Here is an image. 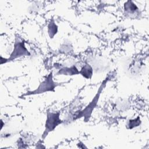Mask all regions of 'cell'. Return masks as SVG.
<instances>
[{"label": "cell", "mask_w": 149, "mask_h": 149, "mask_svg": "<svg viewBox=\"0 0 149 149\" xmlns=\"http://www.w3.org/2000/svg\"><path fill=\"white\" fill-rule=\"evenodd\" d=\"M108 79H109L108 77H107L106 79H105V80L102 81V83L100 85L97 94H95V95L94 96V97L93 98L92 101L88 104V105L83 110L80 111L79 112V113L75 118H74L73 120H76V119L80 118L81 117H84V121L87 122L89 118H90V116L92 114V112H93L94 108L96 107V105L97 104L101 93L102 91L103 88L105 87L106 83L108 81Z\"/></svg>", "instance_id": "cell-1"}, {"label": "cell", "mask_w": 149, "mask_h": 149, "mask_svg": "<svg viewBox=\"0 0 149 149\" xmlns=\"http://www.w3.org/2000/svg\"><path fill=\"white\" fill-rule=\"evenodd\" d=\"M62 123L63 120L60 119V112H47L45 129L42 134V139H45L49 132L53 131Z\"/></svg>", "instance_id": "cell-2"}, {"label": "cell", "mask_w": 149, "mask_h": 149, "mask_svg": "<svg viewBox=\"0 0 149 149\" xmlns=\"http://www.w3.org/2000/svg\"><path fill=\"white\" fill-rule=\"evenodd\" d=\"M57 86L56 83H55L53 80L52 72H50L49 74L45 78V79L40 84L39 86L34 91H30L27 93L26 94H23L22 96L25 95H34V94H39L41 93H44L48 91H55V88Z\"/></svg>", "instance_id": "cell-3"}, {"label": "cell", "mask_w": 149, "mask_h": 149, "mask_svg": "<svg viewBox=\"0 0 149 149\" xmlns=\"http://www.w3.org/2000/svg\"><path fill=\"white\" fill-rule=\"evenodd\" d=\"M30 55V53L26 48L24 41L23 40L21 41L19 39L17 40V38H16L14 44V48L12 53L10 55V56L8 59H4V61L1 63V65L4 63L12 61L14 59H16L18 58H20L22 56Z\"/></svg>", "instance_id": "cell-4"}, {"label": "cell", "mask_w": 149, "mask_h": 149, "mask_svg": "<svg viewBox=\"0 0 149 149\" xmlns=\"http://www.w3.org/2000/svg\"><path fill=\"white\" fill-rule=\"evenodd\" d=\"M137 6L132 1H128L125 3L124 10L125 13L127 15L133 16L137 14V13L139 12Z\"/></svg>", "instance_id": "cell-5"}, {"label": "cell", "mask_w": 149, "mask_h": 149, "mask_svg": "<svg viewBox=\"0 0 149 149\" xmlns=\"http://www.w3.org/2000/svg\"><path fill=\"white\" fill-rule=\"evenodd\" d=\"M58 74H62V75H76L79 74V71L76 67V66L73 65L70 67H64L60 70H59Z\"/></svg>", "instance_id": "cell-6"}, {"label": "cell", "mask_w": 149, "mask_h": 149, "mask_svg": "<svg viewBox=\"0 0 149 149\" xmlns=\"http://www.w3.org/2000/svg\"><path fill=\"white\" fill-rule=\"evenodd\" d=\"M79 74H80L84 78L90 79L92 77L93 74V69L91 65L86 63L82 67L80 71H79Z\"/></svg>", "instance_id": "cell-7"}, {"label": "cell", "mask_w": 149, "mask_h": 149, "mask_svg": "<svg viewBox=\"0 0 149 149\" xmlns=\"http://www.w3.org/2000/svg\"><path fill=\"white\" fill-rule=\"evenodd\" d=\"M58 26L55 24L54 19L51 20L48 25V33L50 38H53L54 36L57 33Z\"/></svg>", "instance_id": "cell-8"}, {"label": "cell", "mask_w": 149, "mask_h": 149, "mask_svg": "<svg viewBox=\"0 0 149 149\" xmlns=\"http://www.w3.org/2000/svg\"><path fill=\"white\" fill-rule=\"evenodd\" d=\"M140 123H141V121H140V119L139 117L137 118L136 119H133V120H130L128 122V124H127L128 128L130 129H133L134 127L138 126L140 124Z\"/></svg>", "instance_id": "cell-9"}]
</instances>
